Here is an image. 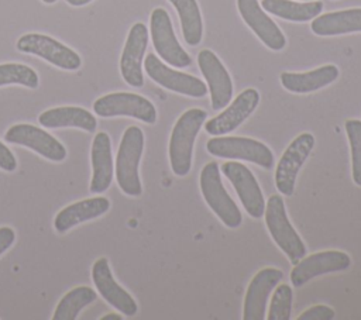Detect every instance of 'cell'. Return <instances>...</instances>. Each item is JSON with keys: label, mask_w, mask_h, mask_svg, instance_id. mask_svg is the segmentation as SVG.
Segmentation results:
<instances>
[{"label": "cell", "mask_w": 361, "mask_h": 320, "mask_svg": "<svg viewBox=\"0 0 361 320\" xmlns=\"http://www.w3.org/2000/svg\"><path fill=\"white\" fill-rule=\"evenodd\" d=\"M206 118L207 113L204 110L193 107L183 111L173 124L169 137L168 155L171 169L179 178H183L190 172L195 140Z\"/></svg>", "instance_id": "obj_1"}, {"label": "cell", "mask_w": 361, "mask_h": 320, "mask_svg": "<svg viewBox=\"0 0 361 320\" xmlns=\"http://www.w3.org/2000/svg\"><path fill=\"white\" fill-rule=\"evenodd\" d=\"M144 151V133L137 125H130L123 133L118 144L114 173L118 187L127 196L137 197L142 193L138 166Z\"/></svg>", "instance_id": "obj_2"}, {"label": "cell", "mask_w": 361, "mask_h": 320, "mask_svg": "<svg viewBox=\"0 0 361 320\" xmlns=\"http://www.w3.org/2000/svg\"><path fill=\"white\" fill-rule=\"evenodd\" d=\"M199 186L206 204L217 219L228 228L240 227L243 223V214L221 182L220 166L217 162H207L202 168Z\"/></svg>", "instance_id": "obj_3"}, {"label": "cell", "mask_w": 361, "mask_h": 320, "mask_svg": "<svg viewBox=\"0 0 361 320\" xmlns=\"http://www.w3.org/2000/svg\"><path fill=\"white\" fill-rule=\"evenodd\" d=\"M265 224L279 250L295 265L306 255V245L290 224L285 202L279 195H272L265 203Z\"/></svg>", "instance_id": "obj_4"}, {"label": "cell", "mask_w": 361, "mask_h": 320, "mask_svg": "<svg viewBox=\"0 0 361 320\" xmlns=\"http://www.w3.org/2000/svg\"><path fill=\"white\" fill-rule=\"evenodd\" d=\"M210 155L227 159H241L271 169L275 164L272 151L261 141L250 137H223L216 135L206 144Z\"/></svg>", "instance_id": "obj_5"}, {"label": "cell", "mask_w": 361, "mask_h": 320, "mask_svg": "<svg viewBox=\"0 0 361 320\" xmlns=\"http://www.w3.org/2000/svg\"><path fill=\"white\" fill-rule=\"evenodd\" d=\"M149 34L158 56L171 66L186 68L192 63L190 55L179 44L171 17L162 7L152 10L149 16Z\"/></svg>", "instance_id": "obj_6"}, {"label": "cell", "mask_w": 361, "mask_h": 320, "mask_svg": "<svg viewBox=\"0 0 361 320\" xmlns=\"http://www.w3.org/2000/svg\"><path fill=\"white\" fill-rule=\"evenodd\" d=\"M93 111L99 117L127 116L147 124L157 121V109L152 101L130 92H113L100 96L93 103Z\"/></svg>", "instance_id": "obj_7"}, {"label": "cell", "mask_w": 361, "mask_h": 320, "mask_svg": "<svg viewBox=\"0 0 361 320\" xmlns=\"http://www.w3.org/2000/svg\"><path fill=\"white\" fill-rule=\"evenodd\" d=\"M16 47L20 52L39 56L59 69L76 70L82 65V59L76 51L45 34H24L17 39Z\"/></svg>", "instance_id": "obj_8"}, {"label": "cell", "mask_w": 361, "mask_h": 320, "mask_svg": "<svg viewBox=\"0 0 361 320\" xmlns=\"http://www.w3.org/2000/svg\"><path fill=\"white\" fill-rule=\"evenodd\" d=\"M313 147L314 137L310 133H300L281 155L275 169V185L282 195L290 196L293 193L299 169L306 162Z\"/></svg>", "instance_id": "obj_9"}, {"label": "cell", "mask_w": 361, "mask_h": 320, "mask_svg": "<svg viewBox=\"0 0 361 320\" xmlns=\"http://www.w3.org/2000/svg\"><path fill=\"white\" fill-rule=\"evenodd\" d=\"M144 69L155 83L171 92L196 99L207 94V86L203 80L193 75L169 68L155 54H148L145 56Z\"/></svg>", "instance_id": "obj_10"}, {"label": "cell", "mask_w": 361, "mask_h": 320, "mask_svg": "<svg viewBox=\"0 0 361 320\" xmlns=\"http://www.w3.org/2000/svg\"><path fill=\"white\" fill-rule=\"evenodd\" d=\"M4 140L10 144L27 147L52 162H62L68 155L66 148L59 140L32 124L24 123L11 125L4 133Z\"/></svg>", "instance_id": "obj_11"}, {"label": "cell", "mask_w": 361, "mask_h": 320, "mask_svg": "<svg viewBox=\"0 0 361 320\" xmlns=\"http://www.w3.org/2000/svg\"><path fill=\"white\" fill-rule=\"evenodd\" d=\"M220 171L233 185L245 211L254 219L262 217L265 211V199L254 173L245 165L235 161L221 164Z\"/></svg>", "instance_id": "obj_12"}, {"label": "cell", "mask_w": 361, "mask_h": 320, "mask_svg": "<svg viewBox=\"0 0 361 320\" xmlns=\"http://www.w3.org/2000/svg\"><path fill=\"white\" fill-rule=\"evenodd\" d=\"M350 265V255L338 250H326L307 257L305 255L290 271V283L293 288H300L316 276L345 271Z\"/></svg>", "instance_id": "obj_13"}, {"label": "cell", "mask_w": 361, "mask_h": 320, "mask_svg": "<svg viewBox=\"0 0 361 320\" xmlns=\"http://www.w3.org/2000/svg\"><path fill=\"white\" fill-rule=\"evenodd\" d=\"M197 65L209 86L212 109H224L233 97V80L228 70L210 49H202L197 54Z\"/></svg>", "instance_id": "obj_14"}, {"label": "cell", "mask_w": 361, "mask_h": 320, "mask_svg": "<svg viewBox=\"0 0 361 320\" xmlns=\"http://www.w3.org/2000/svg\"><path fill=\"white\" fill-rule=\"evenodd\" d=\"M148 45V28L144 23L131 25L120 56V72L124 82L133 87L144 85L142 59Z\"/></svg>", "instance_id": "obj_15"}, {"label": "cell", "mask_w": 361, "mask_h": 320, "mask_svg": "<svg viewBox=\"0 0 361 320\" xmlns=\"http://www.w3.org/2000/svg\"><path fill=\"white\" fill-rule=\"evenodd\" d=\"M259 104V93L254 87L243 90L220 114L204 121V130L210 135H224L234 131L245 121Z\"/></svg>", "instance_id": "obj_16"}, {"label": "cell", "mask_w": 361, "mask_h": 320, "mask_svg": "<svg viewBox=\"0 0 361 320\" xmlns=\"http://www.w3.org/2000/svg\"><path fill=\"white\" fill-rule=\"evenodd\" d=\"M237 8L243 21L267 48L272 51H282L286 47L283 32L261 7L258 0H237Z\"/></svg>", "instance_id": "obj_17"}, {"label": "cell", "mask_w": 361, "mask_h": 320, "mask_svg": "<svg viewBox=\"0 0 361 320\" xmlns=\"http://www.w3.org/2000/svg\"><path fill=\"white\" fill-rule=\"evenodd\" d=\"M92 281L100 296L124 316L131 317L138 312L134 297L116 282L107 258L102 257L93 262Z\"/></svg>", "instance_id": "obj_18"}, {"label": "cell", "mask_w": 361, "mask_h": 320, "mask_svg": "<svg viewBox=\"0 0 361 320\" xmlns=\"http://www.w3.org/2000/svg\"><path fill=\"white\" fill-rule=\"evenodd\" d=\"M283 278V272L278 268H262L250 281L244 296L243 319L244 320H264L265 307L271 292Z\"/></svg>", "instance_id": "obj_19"}, {"label": "cell", "mask_w": 361, "mask_h": 320, "mask_svg": "<svg viewBox=\"0 0 361 320\" xmlns=\"http://www.w3.org/2000/svg\"><path fill=\"white\" fill-rule=\"evenodd\" d=\"M92 162V179L90 192L103 193L106 192L113 180V152L111 140L107 133L100 131L94 135L90 149Z\"/></svg>", "instance_id": "obj_20"}, {"label": "cell", "mask_w": 361, "mask_h": 320, "mask_svg": "<svg viewBox=\"0 0 361 320\" xmlns=\"http://www.w3.org/2000/svg\"><path fill=\"white\" fill-rule=\"evenodd\" d=\"M110 209V200L104 196H96L75 202L61 211L54 219V227L58 233H65L72 227L97 219Z\"/></svg>", "instance_id": "obj_21"}, {"label": "cell", "mask_w": 361, "mask_h": 320, "mask_svg": "<svg viewBox=\"0 0 361 320\" xmlns=\"http://www.w3.org/2000/svg\"><path fill=\"white\" fill-rule=\"evenodd\" d=\"M338 68L327 63L309 72H282L279 80L282 87L288 92L305 94L329 86L338 78Z\"/></svg>", "instance_id": "obj_22"}, {"label": "cell", "mask_w": 361, "mask_h": 320, "mask_svg": "<svg viewBox=\"0 0 361 320\" xmlns=\"http://www.w3.org/2000/svg\"><path fill=\"white\" fill-rule=\"evenodd\" d=\"M310 30L319 37L361 32V7L319 14L312 20Z\"/></svg>", "instance_id": "obj_23"}, {"label": "cell", "mask_w": 361, "mask_h": 320, "mask_svg": "<svg viewBox=\"0 0 361 320\" xmlns=\"http://www.w3.org/2000/svg\"><path fill=\"white\" fill-rule=\"evenodd\" d=\"M38 121L45 128L76 127L85 131H94L97 127L96 117L86 109L78 106L52 107L38 116Z\"/></svg>", "instance_id": "obj_24"}, {"label": "cell", "mask_w": 361, "mask_h": 320, "mask_svg": "<svg viewBox=\"0 0 361 320\" xmlns=\"http://www.w3.org/2000/svg\"><path fill=\"white\" fill-rule=\"evenodd\" d=\"M261 7L279 18L293 21V23H306L317 17L323 10V3L320 0L310 1H293V0H262Z\"/></svg>", "instance_id": "obj_25"}, {"label": "cell", "mask_w": 361, "mask_h": 320, "mask_svg": "<svg viewBox=\"0 0 361 320\" xmlns=\"http://www.w3.org/2000/svg\"><path fill=\"white\" fill-rule=\"evenodd\" d=\"M178 11L182 35L188 45L196 47L203 38V21L197 0H168Z\"/></svg>", "instance_id": "obj_26"}, {"label": "cell", "mask_w": 361, "mask_h": 320, "mask_svg": "<svg viewBox=\"0 0 361 320\" xmlns=\"http://www.w3.org/2000/svg\"><path fill=\"white\" fill-rule=\"evenodd\" d=\"M96 300V292L89 286H76L71 289L55 307L52 320H75L86 306Z\"/></svg>", "instance_id": "obj_27"}, {"label": "cell", "mask_w": 361, "mask_h": 320, "mask_svg": "<svg viewBox=\"0 0 361 320\" xmlns=\"http://www.w3.org/2000/svg\"><path fill=\"white\" fill-rule=\"evenodd\" d=\"M6 85H21L30 89H37L39 78L28 65L17 62L0 63V87Z\"/></svg>", "instance_id": "obj_28"}, {"label": "cell", "mask_w": 361, "mask_h": 320, "mask_svg": "<svg viewBox=\"0 0 361 320\" xmlns=\"http://www.w3.org/2000/svg\"><path fill=\"white\" fill-rule=\"evenodd\" d=\"M350 152H351V176L353 182L361 186V120H347L344 123Z\"/></svg>", "instance_id": "obj_29"}, {"label": "cell", "mask_w": 361, "mask_h": 320, "mask_svg": "<svg viewBox=\"0 0 361 320\" xmlns=\"http://www.w3.org/2000/svg\"><path fill=\"white\" fill-rule=\"evenodd\" d=\"M292 288L286 283L276 285L272 299L269 302V309L267 319L268 320H289L292 312Z\"/></svg>", "instance_id": "obj_30"}, {"label": "cell", "mask_w": 361, "mask_h": 320, "mask_svg": "<svg viewBox=\"0 0 361 320\" xmlns=\"http://www.w3.org/2000/svg\"><path fill=\"white\" fill-rule=\"evenodd\" d=\"M334 316L336 313L330 306L314 304L302 312V314L298 316V320H333Z\"/></svg>", "instance_id": "obj_31"}, {"label": "cell", "mask_w": 361, "mask_h": 320, "mask_svg": "<svg viewBox=\"0 0 361 320\" xmlns=\"http://www.w3.org/2000/svg\"><path fill=\"white\" fill-rule=\"evenodd\" d=\"M17 168V159L11 149L0 141V169L6 172H13Z\"/></svg>", "instance_id": "obj_32"}, {"label": "cell", "mask_w": 361, "mask_h": 320, "mask_svg": "<svg viewBox=\"0 0 361 320\" xmlns=\"http://www.w3.org/2000/svg\"><path fill=\"white\" fill-rule=\"evenodd\" d=\"M14 240H16V233L11 227L8 226L0 227V255L13 245Z\"/></svg>", "instance_id": "obj_33"}, {"label": "cell", "mask_w": 361, "mask_h": 320, "mask_svg": "<svg viewBox=\"0 0 361 320\" xmlns=\"http://www.w3.org/2000/svg\"><path fill=\"white\" fill-rule=\"evenodd\" d=\"M90 1H93V0H66V3L73 7H82V6L89 4Z\"/></svg>", "instance_id": "obj_34"}, {"label": "cell", "mask_w": 361, "mask_h": 320, "mask_svg": "<svg viewBox=\"0 0 361 320\" xmlns=\"http://www.w3.org/2000/svg\"><path fill=\"white\" fill-rule=\"evenodd\" d=\"M102 320H121L123 319V316L121 314H117V313H109V314H106V316H103V317H100Z\"/></svg>", "instance_id": "obj_35"}, {"label": "cell", "mask_w": 361, "mask_h": 320, "mask_svg": "<svg viewBox=\"0 0 361 320\" xmlns=\"http://www.w3.org/2000/svg\"><path fill=\"white\" fill-rule=\"evenodd\" d=\"M41 1H44L45 4H54L56 0H41Z\"/></svg>", "instance_id": "obj_36"}, {"label": "cell", "mask_w": 361, "mask_h": 320, "mask_svg": "<svg viewBox=\"0 0 361 320\" xmlns=\"http://www.w3.org/2000/svg\"><path fill=\"white\" fill-rule=\"evenodd\" d=\"M300 1H310V0H300Z\"/></svg>", "instance_id": "obj_37"}]
</instances>
